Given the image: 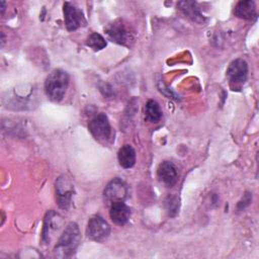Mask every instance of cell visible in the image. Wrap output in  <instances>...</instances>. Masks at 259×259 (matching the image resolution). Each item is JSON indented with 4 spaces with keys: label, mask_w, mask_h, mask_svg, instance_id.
Returning <instances> with one entry per match:
<instances>
[{
    "label": "cell",
    "mask_w": 259,
    "mask_h": 259,
    "mask_svg": "<svg viewBox=\"0 0 259 259\" xmlns=\"http://www.w3.org/2000/svg\"><path fill=\"white\" fill-rule=\"evenodd\" d=\"M81 241V235L76 223H69L61 235L54 253L59 258L72 257Z\"/></svg>",
    "instance_id": "6da1fadb"
},
{
    "label": "cell",
    "mask_w": 259,
    "mask_h": 259,
    "mask_svg": "<svg viewBox=\"0 0 259 259\" xmlns=\"http://www.w3.org/2000/svg\"><path fill=\"white\" fill-rule=\"evenodd\" d=\"M69 85V75L61 69L53 70L45 81V91L48 97L55 102L63 99Z\"/></svg>",
    "instance_id": "7a4b0ae2"
},
{
    "label": "cell",
    "mask_w": 259,
    "mask_h": 259,
    "mask_svg": "<svg viewBox=\"0 0 259 259\" xmlns=\"http://www.w3.org/2000/svg\"><path fill=\"white\" fill-rule=\"evenodd\" d=\"M104 31L111 41L130 47L134 40V30L131 25L122 19H116L104 27Z\"/></svg>",
    "instance_id": "3957f363"
},
{
    "label": "cell",
    "mask_w": 259,
    "mask_h": 259,
    "mask_svg": "<svg viewBox=\"0 0 259 259\" xmlns=\"http://www.w3.org/2000/svg\"><path fill=\"white\" fill-rule=\"evenodd\" d=\"M248 77V65L243 59L233 61L227 70V78L233 90H240Z\"/></svg>",
    "instance_id": "277c9868"
},
{
    "label": "cell",
    "mask_w": 259,
    "mask_h": 259,
    "mask_svg": "<svg viewBox=\"0 0 259 259\" xmlns=\"http://www.w3.org/2000/svg\"><path fill=\"white\" fill-rule=\"evenodd\" d=\"M88 128L93 138L100 142H106L109 140L111 135V127L108 118L105 113L100 112L96 114L88 123Z\"/></svg>",
    "instance_id": "5b68a950"
},
{
    "label": "cell",
    "mask_w": 259,
    "mask_h": 259,
    "mask_svg": "<svg viewBox=\"0 0 259 259\" xmlns=\"http://www.w3.org/2000/svg\"><path fill=\"white\" fill-rule=\"evenodd\" d=\"M127 186L124 181L119 178H114L105 186L103 190V198L108 205H111L115 202L124 201L127 197Z\"/></svg>",
    "instance_id": "8992f818"
},
{
    "label": "cell",
    "mask_w": 259,
    "mask_h": 259,
    "mask_svg": "<svg viewBox=\"0 0 259 259\" xmlns=\"http://www.w3.org/2000/svg\"><path fill=\"white\" fill-rule=\"evenodd\" d=\"M74 192V186L69 178L65 175L60 176L56 180V200L59 207L68 209Z\"/></svg>",
    "instance_id": "52a82bcc"
},
{
    "label": "cell",
    "mask_w": 259,
    "mask_h": 259,
    "mask_svg": "<svg viewBox=\"0 0 259 259\" xmlns=\"http://www.w3.org/2000/svg\"><path fill=\"white\" fill-rule=\"evenodd\" d=\"M64 20L69 31H74L81 26L86 25L87 21L83 12L70 2H65L63 6Z\"/></svg>",
    "instance_id": "ba28073f"
},
{
    "label": "cell",
    "mask_w": 259,
    "mask_h": 259,
    "mask_svg": "<svg viewBox=\"0 0 259 259\" xmlns=\"http://www.w3.org/2000/svg\"><path fill=\"white\" fill-rule=\"evenodd\" d=\"M110 233V227L107 222L99 215L92 217L87 225L86 234L87 237L96 242H101L105 240Z\"/></svg>",
    "instance_id": "9c48e42d"
},
{
    "label": "cell",
    "mask_w": 259,
    "mask_h": 259,
    "mask_svg": "<svg viewBox=\"0 0 259 259\" xmlns=\"http://www.w3.org/2000/svg\"><path fill=\"white\" fill-rule=\"evenodd\" d=\"M62 220L61 217L55 212L54 210H49L45 217L44 221V228H42V236L41 240L45 244H49L51 242L53 233L59 230V227L61 226Z\"/></svg>",
    "instance_id": "30bf717a"
},
{
    "label": "cell",
    "mask_w": 259,
    "mask_h": 259,
    "mask_svg": "<svg viewBox=\"0 0 259 259\" xmlns=\"http://www.w3.org/2000/svg\"><path fill=\"white\" fill-rule=\"evenodd\" d=\"M158 179L167 187H172L177 181V169L170 161L162 162L157 169Z\"/></svg>",
    "instance_id": "8fae6325"
},
{
    "label": "cell",
    "mask_w": 259,
    "mask_h": 259,
    "mask_svg": "<svg viewBox=\"0 0 259 259\" xmlns=\"http://www.w3.org/2000/svg\"><path fill=\"white\" fill-rule=\"evenodd\" d=\"M131 208L123 202H115L110 205V210H109V215L111 221L118 225V226H123L127 223L131 217Z\"/></svg>",
    "instance_id": "7c38bea8"
},
{
    "label": "cell",
    "mask_w": 259,
    "mask_h": 259,
    "mask_svg": "<svg viewBox=\"0 0 259 259\" xmlns=\"http://www.w3.org/2000/svg\"><path fill=\"white\" fill-rule=\"evenodd\" d=\"M177 7L185 16L190 18L192 21H195L197 23H203L205 21V18L200 13L196 2L180 1L177 3Z\"/></svg>",
    "instance_id": "4fadbf2b"
},
{
    "label": "cell",
    "mask_w": 259,
    "mask_h": 259,
    "mask_svg": "<svg viewBox=\"0 0 259 259\" xmlns=\"http://www.w3.org/2000/svg\"><path fill=\"white\" fill-rule=\"evenodd\" d=\"M234 14L242 19L246 20H253L257 18L256 13V6L254 1L251 0H244L237 3L234 9Z\"/></svg>",
    "instance_id": "5bb4252c"
},
{
    "label": "cell",
    "mask_w": 259,
    "mask_h": 259,
    "mask_svg": "<svg viewBox=\"0 0 259 259\" xmlns=\"http://www.w3.org/2000/svg\"><path fill=\"white\" fill-rule=\"evenodd\" d=\"M119 165L125 169L132 168L136 163V152L131 145H123L117 153Z\"/></svg>",
    "instance_id": "9a60e30c"
},
{
    "label": "cell",
    "mask_w": 259,
    "mask_h": 259,
    "mask_svg": "<svg viewBox=\"0 0 259 259\" xmlns=\"http://www.w3.org/2000/svg\"><path fill=\"white\" fill-rule=\"evenodd\" d=\"M162 118V110L159 103L154 100L150 99L145 105V119L149 122L156 123Z\"/></svg>",
    "instance_id": "2e32d148"
},
{
    "label": "cell",
    "mask_w": 259,
    "mask_h": 259,
    "mask_svg": "<svg viewBox=\"0 0 259 259\" xmlns=\"http://www.w3.org/2000/svg\"><path fill=\"white\" fill-rule=\"evenodd\" d=\"M86 45L94 51H100L106 47V40L99 33L93 32L87 37Z\"/></svg>",
    "instance_id": "e0dca14e"
},
{
    "label": "cell",
    "mask_w": 259,
    "mask_h": 259,
    "mask_svg": "<svg viewBox=\"0 0 259 259\" xmlns=\"http://www.w3.org/2000/svg\"><path fill=\"white\" fill-rule=\"evenodd\" d=\"M165 207L169 215L175 217L179 209V198L175 195L168 196L167 199L165 200Z\"/></svg>",
    "instance_id": "ac0fdd59"
},
{
    "label": "cell",
    "mask_w": 259,
    "mask_h": 259,
    "mask_svg": "<svg viewBox=\"0 0 259 259\" xmlns=\"http://www.w3.org/2000/svg\"><path fill=\"white\" fill-rule=\"evenodd\" d=\"M251 199H252V195H250V193H246L244 195V198L239 202V208L240 209L244 208L246 205H248L250 203Z\"/></svg>",
    "instance_id": "d6986e66"
},
{
    "label": "cell",
    "mask_w": 259,
    "mask_h": 259,
    "mask_svg": "<svg viewBox=\"0 0 259 259\" xmlns=\"http://www.w3.org/2000/svg\"><path fill=\"white\" fill-rule=\"evenodd\" d=\"M4 10H5V2L1 1V13L2 14L4 13Z\"/></svg>",
    "instance_id": "ffe728a7"
}]
</instances>
